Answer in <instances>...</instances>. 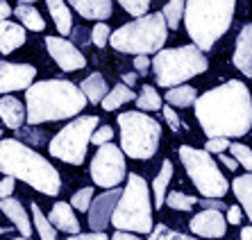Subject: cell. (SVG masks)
Instances as JSON below:
<instances>
[{
	"label": "cell",
	"mask_w": 252,
	"mask_h": 240,
	"mask_svg": "<svg viewBox=\"0 0 252 240\" xmlns=\"http://www.w3.org/2000/svg\"><path fill=\"white\" fill-rule=\"evenodd\" d=\"M193 107L207 138H241L252 129V95L239 80L205 91Z\"/></svg>",
	"instance_id": "cell-1"
},
{
	"label": "cell",
	"mask_w": 252,
	"mask_h": 240,
	"mask_svg": "<svg viewBox=\"0 0 252 240\" xmlns=\"http://www.w3.org/2000/svg\"><path fill=\"white\" fill-rule=\"evenodd\" d=\"M25 123L36 127L41 123L75 118L87 107V98L68 80H43L25 91Z\"/></svg>",
	"instance_id": "cell-2"
},
{
	"label": "cell",
	"mask_w": 252,
	"mask_h": 240,
	"mask_svg": "<svg viewBox=\"0 0 252 240\" xmlns=\"http://www.w3.org/2000/svg\"><path fill=\"white\" fill-rule=\"evenodd\" d=\"M0 172L5 177H12L14 182L21 179L28 186L41 190L43 195H59L62 190L57 168L16 138L0 141Z\"/></svg>",
	"instance_id": "cell-3"
},
{
	"label": "cell",
	"mask_w": 252,
	"mask_h": 240,
	"mask_svg": "<svg viewBox=\"0 0 252 240\" xmlns=\"http://www.w3.org/2000/svg\"><path fill=\"white\" fill-rule=\"evenodd\" d=\"M234 0H191L184 5V25L193 46L205 54L234 21Z\"/></svg>",
	"instance_id": "cell-4"
},
{
	"label": "cell",
	"mask_w": 252,
	"mask_h": 240,
	"mask_svg": "<svg viewBox=\"0 0 252 240\" xmlns=\"http://www.w3.org/2000/svg\"><path fill=\"white\" fill-rule=\"evenodd\" d=\"M153 199H150V190H148L146 179L136 172L127 175V184L125 190L118 197V204L114 209L112 224L118 231H136V234H148L153 231Z\"/></svg>",
	"instance_id": "cell-5"
},
{
	"label": "cell",
	"mask_w": 252,
	"mask_h": 240,
	"mask_svg": "<svg viewBox=\"0 0 252 240\" xmlns=\"http://www.w3.org/2000/svg\"><path fill=\"white\" fill-rule=\"evenodd\" d=\"M166 39H168V32H166V21L161 12L136 18L109 34L114 50L134 54V57H148V54L164 50Z\"/></svg>",
	"instance_id": "cell-6"
},
{
	"label": "cell",
	"mask_w": 252,
	"mask_h": 240,
	"mask_svg": "<svg viewBox=\"0 0 252 240\" xmlns=\"http://www.w3.org/2000/svg\"><path fill=\"white\" fill-rule=\"evenodd\" d=\"M155 71V80L159 86H182L187 80L202 73L209 68V61L198 48L191 46H180V48H166L159 50L155 54V59L150 61Z\"/></svg>",
	"instance_id": "cell-7"
},
{
	"label": "cell",
	"mask_w": 252,
	"mask_h": 240,
	"mask_svg": "<svg viewBox=\"0 0 252 240\" xmlns=\"http://www.w3.org/2000/svg\"><path fill=\"white\" fill-rule=\"evenodd\" d=\"M121 127V152L129 159H153L161 141V125L141 111H125L118 116Z\"/></svg>",
	"instance_id": "cell-8"
},
{
	"label": "cell",
	"mask_w": 252,
	"mask_h": 240,
	"mask_svg": "<svg viewBox=\"0 0 252 240\" xmlns=\"http://www.w3.org/2000/svg\"><path fill=\"white\" fill-rule=\"evenodd\" d=\"M177 152H180V161H182L187 175L198 188V193L205 195V199H223V195L229 190V184L216 165L214 157L205 150L191 145H182Z\"/></svg>",
	"instance_id": "cell-9"
},
{
	"label": "cell",
	"mask_w": 252,
	"mask_h": 240,
	"mask_svg": "<svg viewBox=\"0 0 252 240\" xmlns=\"http://www.w3.org/2000/svg\"><path fill=\"white\" fill-rule=\"evenodd\" d=\"M100 118L98 116H82L68 123L62 132H57L48 150L55 159H62L64 163L82 165L87 159V147L91 143V136L98 129Z\"/></svg>",
	"instance_id": "cell-10"
},
{
	"label": "cell",
	"mask_w": 252,
	"mask_h": 240,
	"mask_svg": "<svg viewBox=\"0 0 252 240\" xmlns=\"http://www.w3.org/2000/svg\"><path fill=\"white\" fill-rule=\"evenodd\" d=\"M91 177L94 184L100 188H118V184L123 182L127 172H125V157L121 152V147H116L114 143L98 147L94 161H91Z\"/></svg>",
	"instance_id": "cell-11"
},
{
	"label": "cell",
	"mask_w": 252,
	"mask_h": 240,
	"mask_svg": "<svg viewBox=\"0 0 252 240\" xmlns=\"http://www.w3.org/2000/svg\"><path fill=\"white\" fill-rule=\"evenodd\" d=\"M46 48L62 71L75 73V71H82L87 66V57L77 50L75 43L66 41L62 36H46Z\"/></svg>",
	"instance_id": "cell-12"
},
{
	"label": "cell",
	"mask_w": 252,
	"mask_h": 240,
	"mask_svg": "<svg viewBox=\"0 0 252 240\" xmlns=\"http://www.w3.org/2000/svg\"><path fill=\"white\" fill-rule=\"evenodd\" d=\"M36 77V68L32 64H12V61H0V93H12V91H28Z\"/></svg>",
	"instance_id": "cell-13"
},
{
	"label": "cell",
	"mask_w": 252,
	"mask_h": 240,
	"mask_svg": "<svg viewBox=\"0 0 252 240\" xmlns=\"http://www.w3.org/2000/svg\"><path fill=\"white\" fill-rule=\"evenodd\" d=\"M121 193H123L121 188H112V190H105L102 195L94 197V202L89 206V227H91V231L100 234V231L107 229V224L112 222L114 209L118 204Z\"/></svg>",
	"instance_id": "cell-14"
},
{
	"label": "cell",
	"mask_w": 252,
	"mask_h": 240,
	"mask_svg": "<svg viewBox=\"0 0 252 240\" xmlns=\"http://www.w3.org/2000/svg\"><path fill=\"white\" fill-rule=\"evenodd\" d=\"M189 229L195 236H202V238H223L225 231H227V222H225L223 213L202 211L193 215V220L189 222Z\"/></svg>",
	"instance_id": "cell-15"
},
{
	"label": "cell",
	"mask_w": 252,
	"mask_h": 240,
	"mask_svg": "<svg viewBox=\"0 0 252 240\" xmlns=\"http://www.w3.org/2000/svg\"><path fill=\"white\" fill-rule=\"evenodd\" d=\"M232 61L243 75L252 80V23L241 27L239 36H236V50Z\"/></svg>",
	"instance_id": "cell-16"
},
{
	"label": "cell",
	"mask_w": 252,
	"mask_h": 240,
	"mask_svg": "<svg viewBox=\"0 0 252 240\" xmlns=\"http://www.w3.org/2000/svg\"><path fill=\"white\" fill-rule=\"evenodd\" d=\"M48 222L55 227V231L59 229V231H66V234H73V236L80 234V220H77V215L73 213V206L66 204V202H57V204L53 206Z\"/></svg>",
	"instance_id": "cell-17"
},
{
	"label": "cell",
	"mask_w": 252,
	"mask_h": 240,
	"mask_svg": "<svg viewBox=\"0 0 252 240\" xmlns=\"http://www.w3.org/2000/svg\"><path fill=\"white\" fill-rule=\"evenodd\" d=\"M0 213L7 215L12 220V224L21 231V238H30L32 236V224H30V217L25 213L23 204L14 197H7V199H0Z\"/></svg>",
	"instance_id": "cell-18"
},
{
	"label": "cell",
	"mask_w": 252,
	"mask_h": 240,
	"mask_svg": "<svg viewBox=\"0 0 252 240\" xmlns=\"http://www.w3.org/2000/svg\"><path fill=\"white\" fill-rule=\"evenodd\" d=\"M70 7L75 9L82 18H89V21H105V18L112 16L114 12V2L112 0H73Z\"/></svg>",
	"instance_id": "cell-19"
},
{
	"label": "cell",
	"mask_w": 252,
	"mask_h": 240,
	"mask_svg": "<svg viewBox=\"0 0 252 240\" xmlns=\"http://www.w3.org/2000/svg\"><path fill=\"white\" fill-rule=\"evenodd\" d=\"M25 43V29L12 21H0V53L12 54Z\"/></svg>",
	"instance_id": "cell-20"
},
{
	"label": "cell",
	"mask_w": 252,
	"mask_h": 240,
	"mask_svg": "<svg viewBox=\"0 0 252 240\" xmlns=\"http://www.w3.org/2000/svg\"><path fill=\"white\" fill-rule=\"evenodd\" d=\"M0 118L9 129H21L25 123V107L21 105V100L12 98V95H2L0 98Z\"/></svg>",
	"instance_id": "cell-21"
},
{
	"label": "cell",
	"mask_w": 252,
	"mask_h": 240,
	"mask_svg": "<svg viewBox=\"0 0 252 240\" xmlns=\"http://www.w3.org/2000/svg\"><path fill=\"white\" fill-rule=\"evenodd\" d=\"M80 91H82V95L87 98V102H94V105H100L102 100H105V95L109 93V86H107V80L100 73H91L89 77H84L82 84H80Z\"/></svg>",
	"instance_id": "cell-22"
},
{
	"label": "cell",
	"mask_w": 252,
	"mask_h": 240,
	"mask_svg": "<svg viewBox=\"0 0 252 240\" xmlns=\"http://www.w3.org/2000/svg\"><path fill=\"white\" fill-rule=\"evenodd\" d=\"M14 14L18 16L23 29L28 27V29H32V32H43V29H46V21L41 18V14L36 12V7L32 5V2H18Z\"/></svg>",
	"instance_id": "cell-23"
},
{
	"label": "cell",
	"mask_w": 252,
	"mask_h": 240,
	"mask_svg": "<svg viewBox=\"0 0 252 240\" xmlns=\"http://www.w3.org/2000/svg\"><path fill=\"white\" fill-rule=\"evenodd\" d=\"M232 190H234L236 199L243 206V213H248V217H250V227H252V175L250 172L236 177L232 182Z\"/></svg>",
	"instance_id": "cell-24"
},
{
	"label": "cell",
	"mask_w": 252,
	"mask_h": 240,
	"mask_svg": "<svg viewBox=\"0 0 252 240\" xmlns=\"http://www.w3.org/2000/svg\"><path fill=\"white\" fill-rule=\"evenodd\" d=\"M48 9L53 14V21L57 25V32L62 36L70 34V29H73V16H70V7L66 5L64 0H50L48 2Z\"/></svg>",
	"instance_id": "cell-25"
},
{
	"label": "cell",
	"mask_w": 252,
	"mask_h": 240,
	"mask_svg": "<svg viewBox=\"0 0 252 240\" xmlns=\"http://www.w3.org/2000/svg\"><path fill=\"white\" fill-rule=\"evenodd\" d=\"M198 100V91L193 86H175L166 91V102H168L170 109H187V107L195 105Z\"/></svg>",
	"instance_id": "cell-26"
},
{
	"label": "cell",
	"mask_w": 252,
	"mask_h": 240,
	"mask_svg": "<svg viewBox=\"0 0 252 240\" xmlns=\"http://www.w3.org/2000/svg\"><path fill=\"white\" fill-rule=\"evenodd\" d=\"M170 179H173V163H170L168 159H166L164 163H161V170H159V175L155 177V184H153V195H155L153 206H155V209H161V206H164L166 188H168Z\"/></svg>",
	"instance_id": "cell-27"
},
{
	"label": "cell",
	"mask_w": 252,
	"mask_h": 240,
	"mask_svg": "<svg viewBox=\"0 0 252 240\" xmlns=\"http://www.w3.org/2000/svg\"><path fill=\"white\" fill-rule=\"evenodd\" d=\"M132 100H136L134 91L127 88L125 84H116V86L105 95V100L100 102V107H102L105 111H116L121 105H127V102H132Z\"/></svg>",
	"instance_id": "cell-28"
},
{
	"label": "cell",
	"mask_w": 252,
	"mask_h": 240,
	"mask_svg": "<svg viewBox=\"0 0 252 240\" xmlns=\"http://www.w3.org/2000/svg\"><path fill=\"white\" fill-rule=\"evenodd\" d=\"M134 102L141 111H159V109H161V98H159L157 88L150 86V84H143V86H141V93L136 95Z\"/></svg>",
	"instance_id": "cell-29"
},
{
	"label": "cell",
	"mask_w": 252,
	"mask_h": 240,
	"mask_svg": "<svg viewBox=\"0 0 252 240\" xmlns=\"http://www.w3.org/2000/svg\"><path fill=\"white\" fill-rule=\"evenodd\" d=\"M30 209H32V220H34V227H36V231H39V236H41V240H57V231H55L53 224L48 222V217L41 213L39 204L32 202Z\"/></svg>",
	"instance_id": "cell-30"
},
{
	"label": "cell",
	"mask_w": 252,
	"mask_h": 240,
	"mask_svg": "<svg viewBox=\"0 0 252 240\" xmlns=\"http://www.w3.org/2000/svg\"><path fill=\"white\" fill-rule=\"evenodd\" d=\"M164 202H166V206L175 209V211H184V213H189L195 204H198V197H195V195L180 193V190H173V193L166 195Z\"/></svg>",
	"instance_id": "cell-31"
},
{
	"label": "cell",
	"mask_w": 252,
	"mask_h": 240,
	"mask_svg": "<svg viewBox=\"0 0 252 240\" xmlns=\"http://www.w3.org/2000/svg\"><path fill=\"white\" fill-rule=\"evenodd\" d=\"M161 16H164V21H166V27L177 29L180 27V21L184 18V2L182 0H170V2H166L164 9H161Z\"/></svg>",
	"instance_id": "cell-32"
},
{
	"label": "cell",
	"mask_w": 252,
	"mask_h": 240,
	"mask_svg": "<svg viewBox=\"0 0 252 240\" xmlns=\"http://www.w3.org/2000/svg\"><path fill=\"white\" fill-rule=\"evenodd\" d=\"M229 157L234 159L236 163H241L243 168L252 175V150L248 145H241V143H229Z\"/></svg>",
	"instance_id": "cell-33"
},
{
	"label": "cell",
	"mask_w": 252,
	"mask_h": 240,
	"mask_svg": "<svg viewBox=\"0 0 252 240\" xmlns=\"http://www.w3.org/2000/svg\"><path fill=\"white\" fill-rule=\"evenodd\" d=\"M148 240H198V238H191V236L177 234V231L168 229L166 224H157V227H153V231H150V238H148Z\"/></svg>",
	"instance_id": "cell-34"
},
{
	"label": "cell",
	"mask_w": 252,
	"mask_h": 240,
	"mask_svg": "<svg viewBox=\"0 0 252 240\" xmlns=\"http://www.w3.org/2000/svg\"><path fill=\"white\" fill-rule=\"evenodd\" d=\"M121 7H123L129 16H134V21H136V18L148 16L150 2H148V0H123V2H121Z\"/></svg>",
	"instance_id": "cell-35"
},
{
	"label": "cell",
	"mask_w": 252,
	"mask_h": 240,
	"mask_svg": "<svg viewBox=\"0 0 252 240\" xmlns=\"http://www.w3.org/2000/svg\"><path fill=\"white\" fill-rule=\"evenodd\" d=\"M91 199H94V188H82L70 197V206H75L77 211H89Z\"/></svg>",
	"instance_id": "cell-36"
},
{
	"label": "cell",
	"mask_w": 252,
	"mask_h": 240,
	"mask_svg": "<svg viewBox=\"0 0 252 240\" xmlns=\"http://www.w3.org/2000/svg\"><path fill=\"white\" fill-rule=\"evenodd\" d=\"M48 136H46V132H36V129H18V138L16 141H21V143H30V145H41L43 141H46Z\"/></svg>",
	"instance_id": "cell-37"
},
{
	"label": "cell",
	"mask_w": 252,
	"mask_h": 240,
	"mask_svg": "<svg viewBox=\"0 0 252 240\" xmlns=\"http://www.w3.org/2000/svg\"><path fill=\"white\" fill-rule=\"evenodd\" d=\"M109 34H112V29L107 27L105 23H98L91 29V43H95L98 48H105L109 43Z\"/></svg>",
	"instance_id": "cell-38"
},
{
	"label": "cell",
	"mask_w": 252,
	"mask_h": 240,
	"mask_svg": "<svg viewBox=\"0 0 252 240\" xmlns=\"http://www.w3.org/2000/svg\"><path fill=\"white\" fill-rule=\"evenodd\" d=\"M114 138V129L109 127V125H102V127H98L94 132V136H91V143L94 145H98V147H102V145H107V143Z\"/></svg>",
	"instance_id": "cell-39"
},
{
	"label": "cell",
	"mask_w": 252,
	"mask_h": 240,
	"mask_svg": "<svg viewBox=\"0 0 252 240\" xmlns=\"http://www.w3.org/2000/svg\"><path fill=\"white\" fill-rule=\"evenodd\" d=\"M225 150H229L227 138H209L205 145V152L209 154H225Z\"/></svg>",
	"instance_id": "cell-40"
},
{
	"label": "cell",
	"mask_w": 252,
	"mask_h": 240,
	"mask_svg": "<svg viewBox=\"0 0 252 240\" xmlns=\"http://www.w3.org/2000/svg\"><path fill=\"white\" fill-rule=\"evenodd\" d=\"M198 202L205 206V211H218L220 213V211H227L229 209L223 199H198Z\"/></svg>",
	"instance_id": "cell-41"
},
{
	"label": "cell",
	"mask_w": 252,
	"mask_h": 240,
	"mask_svg": "<svg viewBox=\"0 0 252 240\" xmlns=\"http://www.w3.org/2000/svg\"><path fill=\"white\" fill-rule=\"evenodd\" d=\"M164 120L168 123V127L173 129V132H180V118H177V113H175V109H170V107H164Z\"/></svg>",
	"instance_id": "cell-42"
},
{
	"label": "cell",
	"mask_w": 252,
	"mask_h": 240,
	"mask_svg": "<svg viewBox=\"0 0 252 240\" xmlns=\"http://www.w3.org/2000/svg\"><path fill=\"white\" fill-rule=\"evenodd\" d=\"M70 36H73V41H77L80 46H87V43H91V32L84 27H75L70 29Z\"/></svg>",
	"instance_id": "cell-43"
},
{
	"label": "cell",
	"mask_w": 252,
	"mask_h": 240,
	"mask_svg": "<svg viewBox=\"0 0 252 240\" xmlns=\"http://www.w3.org/2000/svg\"><path fill=\"white\" fill-rule=\"evenodd\" d=\"M14 179L12 177H5L2 182H0V199H7V197H12V193H14Z\"/></svg>",
	"instance_id": "cell-44"
},
{
	"label": "cell",
	"mask_w": 252,
	"mask_h": 240,
	"mask_svg": "<svg viewBox=\"0 0 252 240\" xmlns=\"http://www.w3.org/2000/svg\"><path fill=\"white\" fill-rule=\"evenodd\" d=\"M241 217H243V211H241L239 206H229L227 209V217H225V222L227 224H239Z\"/></svg>",
	"instance_id": "cell-45"
},
{
	"label": "cell",
	"mask_w": 252,
	"mask_h": 240,
	"mask_svg": "<svg viewBox=\"0 0 252 240\" xmlns=\"http://www.w3.org/2000/svg\"><path fill=\"white\" fill-rule=\"evenodd\" d=\"M134 68H136V75H146L148 68H150V59L148 57H134Z\"/></svg>",
	"instance_id": "cell-46"
},
{
	"label": "cell",
	"mask_w": 252,
	"mask_h": 240,
	"mask_svg": "<svg viewBox=\"0 0 252 240\" xmlns=\"http://www.w3.org/2000/svg\"><path fill=\"white\" fill-rule=\"evenodd\" d=\"M68 240H109L107 238V234L105 231H100V234H77V236H70Z\"/></svg>",
	"instance_id": "cell-47"
},
{
	"label": "cell",
	"mask_w": 252,
	"mask_h": 240,
	"mask_svg": "<svg viewBox=\"0 0 252 240\" xmlns=\"http://www.w3.org/2000/svg\"><path fill=\"white\" fill-rule=\"evenodd\" d=\"M218 159L223 161V165H225L227 170H236V168H239V163H236V161L229 157V154H218Z\"/></svg>",
	"instance_id": "cell-48"
},
{
	"label": "cell",
	"mask_w": 252,
	"mask_h": 240,
	"mask_svg": "<svg viewBox=\"0 0 252 240\" xmlns=\"http://www.w3.org/2000/svg\"><path fill=\"white\" fill-rule=\"evenodd\" d=\"M9 16H12V7L7 5L5 0H0V21H7Z\"/></svg>",
	"instance_id": "cell-49"
},
{
	"label": "cell",
	"mask_w": 252,
	"mask_h": 240,
	"mask_svg": "<svg viewBox=\"0 0 252 240\" xmlns=\"http://www.w3.org/2000/svg\"><path fill=\"white\" fill-rule=\"evenodd\" d=\"M136 77H139L136 73H123V84H125L127 88H132V86L136 84Z\"/></svg>",
	"instance_id": "cell-50"
},
{
	"label": "cell",
	"mask_w": 252,
	"mask_h": 240,
	"mask_svg": "<svg viewBox=\"0 0 252 240\" xmlns=\"http://www.w3.org/2000/svg\"><path fill=\"white\" fill-rule=\"evenodd\" d=\"M112 240H141L139 236L134 234H125V231H116V234L112 236Z\"/></svg>",
	"instance_id": "cell-51"
},
{
	"label": "cell",
	"mask_w": 252,
	"mask_h": 240,
	"mask_svg": "<svg viewBox=\"0 0 252 240\" xmlns=\"http://www.w3.org/2000/svg\"><path fill=\"white\" fill-rule=\"evenodd\" d=\"M241 240H252V227L241 229Z\"/></svg>",
	"instance_id": "cell-52"
},
{
	"label": "cell",
	"mask_w": 252,
	"mask_h": 240,
	"mask_svg": "<svg viewBox=\"0 0 252 240\" xmlns=\"http://www.w3.org/2000/svg\"><path fill=\"white\" fill-rule=\"evenodd\" d=\"M14 240H30V238H14Z\"/></svg>",
	"instance_id": "cell-53"
},
{
	"label": "cell",
	"mask_w": 252,
	"mask_h": 240,
	"mask_svg": "<svg viewBox=\"0 0 252 240\" xmlns=\"http://www.w3.org/2000/svg\"><path fill=\"white\" fill-rule=\"evenodd\" d=\"M0 138H2V129H0Z\"/></svg>",
	"instance_id": "cell-54"
}]
</instances>
